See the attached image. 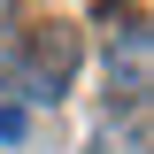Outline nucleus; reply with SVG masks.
<instances>
[{
    "label": "nucleus",
    "mask_w": 154,
    "mask_h": 154,
    "mask_svg": "<svg viewBox=\"0 0 154 154\" xmlns=\"http://www.w3.org/2000/svg\"><path fill=\"white\" fill-rule=\"evenodd\" d=\"M77 54H85V38L69 23H38V31L16 38V54L0 62V85L16 100H31V108H62V93L77 77Z\"/></svg>",
    "instance_id": "f257e3e1"
},
{
    "label": "nucleus",
    "mask_w": 154,
    "mask_h": 154,
    "mask_svg": "<svg viewBox=\"0 0 154 154\" xmlns=\"http://www.w3.org/2000/svg\"><path fill=\"white\" fill-rule=\"evenodd\" d=\"M100 46H108V93H116V108L131 116V108H146V85H154V31H146V16L139 8H100Z\"/></svg>",
    "instance_id": "f03ea898"
},
{
    "label": "nucleus",
    "mask_w": 154,
    "mask_h": 154,
    "mask_svg": "<svg viewBox=\"0 0 154 154\" xmlns=\"http://www.w3.org/2000/svg\"><path fill=\"white\" fill-rule=\"evenodd\" d=\"M85 154H146V108H131V116H123V131L108 123V131H100Z\"/></svg>",
    "instance_id": "7ed1b4c3"
},
{
    "label": "nucleus",
    "mask_w": 154,
    "mask_h": 154,
    "mask_svg": "<svg viewBox=\"0 0 154 154\" xmlns=\"http://www.w3.org/2000/svg\"><path fill=\"white\" fill-rule=\"evenodd\" d=\"M23 139V108H8V100H0V146H16Z\"/></svg>",
    "instance_id": "20e7f679"
},
{
    "label": "nucleus",
    "mask_w": 154,
    "mask_h": 154,
    "mask_svg": "<svg viewBox=\"0 0 154 154\" xmlns=\"http://www.w3.org/2000/svg\"><path fill=\"white\" fill-rule=\"evenodd\" d=\"M8 16H16V0H0V23H8Z\"/></svg>",
    "instance_id": "39448f33"
}]
</instances>
